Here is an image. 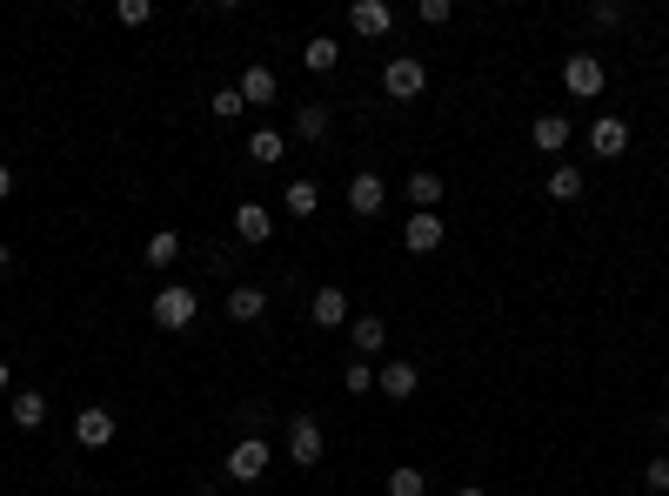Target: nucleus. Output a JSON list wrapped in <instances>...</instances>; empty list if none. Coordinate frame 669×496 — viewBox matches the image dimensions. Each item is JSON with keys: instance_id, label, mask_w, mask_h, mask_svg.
<instances>
[{"instance_id": "1", "label": "nucleus", "mask_w": 669, "mask_h": 496, "mask_svg": "<svg viewBox=\"0 0 669 496\" xmlns=\"http://www.w3.org/2000/svg\"><path fill=\"white\" fill-rule=\"evenodd\" d=\"M147 316L162 322V329H175V335H181V329H194V316H202V295H194L188 282H168L162 295H154V309H147Z\"/></svg>"}, {"instance_id": "2", "label": "nucleus", "mask_w": 669, "mask_h": 496, "mask_svg": "<svg viewBox=\"0 0 669 496\" xmlns=\"http://www.w3.org/2000/svg\"><path fill=\"white\" fill-rule=\"evenodd\" d=\"M422 88H428V67H422L415 54H388V61H382V94H388V101H415Z\"/></svg>"}, {"instance_id": "3", "label": "nucleus", "mask_w": 669, "mask_h": 496, "mask_svg": "<svg viewBox=\"0 0 669 496\" xmlns=\"http://www.w3.org/2000/svg\"><path fill=\"white\" fill-rule=\"evenodd\" d=\"M268 463H274V449H268L261 436H234V443H228V483H261Z\"/></svg>"}, {"instance_id": "4", "label": "nucleus", "mask_w": 669, "mask_h": 496, "mask_svg": "<svg viewBox=\"0 0 669 496\" xmlns=\"http://www.w3.org/2000/svg\"><path fill=\"white\" fill-rule=\"evenodd\" d=\"M288 463H301V470H314L322 463V449H329V436H322V423H314V416H288Z\"/></svg>"}, {"instance_id": "5", "label": "nucleus", "mask_w": 669, "mask_h": 496, "mask_svg": "<svg viewBox=\"0 0 669 496\" xmlns=\"http://www.w3.org/2000/svg\"><path fill=\"white\" fill-rule=\"evenodd\" d=\"M603 81H609L603 54H569V61H563V88H569L576 101H596V94H603Z\"/></svg>"}, {"instance_id": "6", "label": "nucleus", "mask_w": 669, "mask_h": 496, "mask_svg": "<svg viewBox=\"0 0 669 496\" xmlns=\"http://www.w3.org/2000/svg\"><path fill=\"white\" fill-rule=\"evenodd\" d=\"M348 27H356L362 41H388V34H396V8H388V0H356V8H348Z\"/></svg>"}, {"instance_id": "7", "label": "nucleus", "mask_w": 669, "mask_h": 496, "mask_svg": "<svg viewBox=\"0 0 669 496\" xmlns=\"http://www.w3.org/2000/svg\"><path fill=\"white\" fill-rule=\"evenodd\" d=\"M442 236H449V228H442V215H436V208H415V215L402 221L409 255H436V249H442Z\"/></svg>"}, {"instance_id": "8", "label": "nucleus", "mask_w": 669, "mask_h": 496, "mask_svg": "<svg viewBox=\"0 0 669 496\" xmlns=\"http://www.w3.org/2000/svg\"><path fill=\"white\" fill-rule=\"evenodd\" d=\"M375 390H382L388 403H409V396L422 390V369H415V363H402V356H388V363L375 369Z\"/></svg>"}, {"instance_id": "9", "label": "nucleus", "mask_w": 669, "mask_h": 496, "mask_svg": "<svg viewBox=\"0 0 669 496\" xmlns=\"http://www.w3.org/2000/svg\"><path fill=\"white\" fill-rule=\"evenodd\" d=\"M114 430H121V423H114V409H101V403H88L81 416H74V443H81V449H107Z\"/></svg>"}, {"instance_id": "10", "label": "nucleus", "mask_w": 669, "mask_h": 496, "mask_svg": "<svg viewBox=\"0 0 669 496\" xmlns=\"http://www.w3.org/2000/svg\"><path fill=\"white\" fill-rule=\"evenodd\" d=\"M589 148H596V162L629 155V122H616V114H596V122H589Z\"/></svg>"}, {"instance_id": "11", "label": "nucleus", "mask_w": 669, "mask_h": 496, "mask_svg": "<svg viewBox=\"0 0 669 496\" xmlns=\"http://www.w3.org/2000/svg\"><path fill=\"white\" fill-rule=\"evenodd\" d=\"M569 135H576V128H569V114H536V128H529V141L542 148L549 162H563V148H569Z\"/></svg>"}, {"instance_id": "12", "label": "nucleus", "mask_w": 669, "mask_h": 496, "mask_svg": "<svg viewBox=\"0 0 669 496\" xmlns=\"http://www.w3.org/2000/svg\"><path fill=\"white\" fill-rule=\"evenodd\" d=\"M308 322H314V329H348V322H356V316H348V295H342V289H314Z\"/></svg>"}, {"instance_id": "13", "label": "nucleus", "mask_w": 669, "mask_h": 496, "mask_svg": "<svg viewBox=\"0 0 669 496\" xmlns=\"http://www.w3.org/2000/svg\"><path fill=\"white\" fill-rule=\"evenodd\" d=\"M388 208V181L382 175H356L348 181V215H382Z\"/></svg>"}, {"instance_id": "14", "label": "nucleus", "mask_w": 669, "mask_h": 496, "mask_svg": "<svg viewBox=\"0 0 669 496\" xmlns=\"http://www.w3.org/2000/svg\"><path fill=\"white\" fill-rule=\"evenodd\" d=\"M234 236H242L248 249H261V242L274 236V208H261V202H242V208H234Z\"/></svg>"}, {"instance_id": "15", "label": "nucleus", "mask_w": 669, "mask_h": 496, "mask_svg": "<svg viewBox=\"0 0 669 496\" xmlns=\"http://www.w3.org/2000/svg\"><path fill=\"white\" fill-rule=\"evenodd\" d=\"M261 316H268V289L234 282V289H228V322H261Z\"/></svg>"}, {"instance_id": "16", "label": "nucleus", "mask_w": 669, "mask_h": 496, "mask_svg": "<svg viewBox=\"0 0 669 496\" xmlns=\"http://www.w3.org/2000/svg\"><path fill=\"white\" fill-rule=\"evenodd\" d=\"M348 342H356V356L369 363V356L388 349V322H382V316H356V322H348Z\"/></svg>"}, {"instance_id": "17", "label": "nucleus", "mask_w": 669, "mask_h": 496, "mask_svg": "<svg viewBox=\"0 0 669 496\" xmlns=\"http://www.w3.org/2000/svg\"><path fill=\"white\" fill-rule=\"evenodd\" d=\"M329 128H335V107L329 101H301L295 107V135L301 141H329Z\"/></svg>"}, {"instance_id": "18", "label": "nucleus", "mask_w": 669, "mask_h": 496, "mask_svg": "<svg viewBox=\"0 0 669 496\" xmlns=\"http://www.w3.org/2000/svg\"><path fill=\"white\" fill-rule=\"evenodd\" d=\"M234 88H242V101H248V107H274V94H282V81H274L268 67H248Z\"/></svg>"}, {"instance_id": "19", "label": "nucleus", "mask_w": 669, "mask_h": 496, "mask_svg": "<svg viewBox=\"0 0 669 496\" xmlns=\"http://www.w3.org/2000/svg\"><path fill=\"white\" fill-rule=\"evenodd\" d=\"M282 208H288L295 221H308L314 208H322V188H314L308 175H301V181H288V188H282Z\"/></svg>"}, {"instance_id": "20", "label": "nucleus", "mask_w": 669, "mask_h": 496, "mask_svg": "<svg viewBox=\"0 0 669 496\" xmlns=\"http://www.w3.org/2000/svg\"><path fill=\"white\" fill-rule=\"evenodd\" d=\"M48 423V396L41 390H14V430H41Z\"/></svg>"}, {"instance_id": "21", "label": "nucleus", "mask_w": 669, "mask_h": 496, "mask_svg": "<svg viewBox=\"0 0 669 496\" xmlns=\"http://www.w3.org/2000/svg\"><path fill=\"white\" fill-rule=\"evenodd\" d=\"M549 202H582V168H576V162L549 168Z\"/></svg>"}, {"instance_id": "22", "label": "nucleus", "mask_w": 669, "mask_h": 496, "mask_svg": "<svg viewBox=\"0 0 669 496\" xmlns=\"http://www.w3.org/2000/svg\"><path fill=\"white\" fill-rule=\"evenodd\" d=\"M335 61H342V48H335V34H314V41L301 48V67H308V74H335Z\"/></svg>"}, {"instance_id": "23", "label": "nucleus", "mask_w": 669, "mask_h": 496, "mask_svg": "<svg viewBox=\"0 0 669 496\" xmlns=\"http://www.w3.org/2000/svg\"><path fill=\"white\" fill-rule=\"evenodd\" d=\"M409 202H415V208H442V175H436V168H415V175H409Z\"/></svg>"}, {"instance_id": "24", "label": "nucleus", "mask_w": 669, "mask_h": 496, "mask_svg": "<svg viewBox=\"0 0 669 496\" xmlns=\"http://www.w3.org/2000/svg\"><path fill=\"white\" fill-rule=\"evenodd\" d=\"M388 496H428V476L415 463H396V470H388Z\"/></svg>"}, {"instance_id": "25", "label": "nucleus", "mask_w": 669, "mask_h": 496, "mask_svg": "<svg viewBox=\"0 0 669 496\" xmlns=\"http://www.w3.org/2000/svg\"><path fill=\"white\" fill-rule=\"evenodd\" d=\"M248 162L274 168V162H282V135H274V128H255V135H248Z\"/></svg>"}, {"instance_id": "26", "label": "nucleus", "mask_w": 669, "mask_h": 496, "mask_svg": "<svg viewBox=\"0 0 669 496\" xmlns=\"http://www.w3.org/2000/svg\"><path fill=\"white\" fill-rule=\"evenodd\" d=\"M175 255H181V236H175V228H162V236H147V262H154V269H168Z\"/></svg>"}, {"instance_id": "27", "label": "nucleus", "mask_w": 669, "mask_h": 496, "mask_svg": "<svg viewBox=\"0 0 669 496\" xmlns=\"http://www.w3.org/2000/svg\"><path fill=\"white\" fill-rule=\"evenodd\" d=\"M208 114H215V122H234V114H248V101H242V88H215V101H208Z\"/></svg>"}, {"instance_id": "28", "label": "nucleus", "mask_w": 669, "mask_h": 496, "mask_svg": "<svg viewBox=\"0 0 669 496\" xmlns=\"http://www.w3.org/2000/svg\"><path fill=\"white\" fill-rule=\"evenodd\" d=\"M342 390H348V396H369V390H375V369H369V363L356 356V363L342 369Z\"/></svg>"}, {"instance_id": "29", "label": "nucleus", "mask_w": 669, "mask_h": 496, "mask_svg": "<svg viewBox=\"0 0 669 496\" xmlns=\"http://www.w3.org/2000/svg\"><path fill=\"white\" fill-rule=\"evenodd\" d=\"M114 21H121V27H147V21H154V0H121Z\"/></svg>"}, {"instance_id": "30", "label": "nucleus", "mask_w": 669, "mask_h": 496, "mask_svg": "<svg viewBox=\"0 0 669 496\" xmlns=\"http://www.w3.org/2000/svg\"><path fill=\"white\" fill-rule=\"evenodd\" d=\"M415 14H422V27H449L455 21V0H422Z\"/></svg>"}, {"instance_id": "31", "label": "nucleus", "mask_w": 669, "mask_h": 496, "mask_svg": "<svg viewBox=\"0 0 669 496\" xmlns=\"http://www.w3.org/2000/svg\"><path fill=\"white\" fill-rule=\"evenodd\" d=\"M643 483H649V489H656V496H662V489H669V456H649V470H643Z\"/></svg>"}, {"instance_id": "32", "label": "nucleus", "mask_w": 669, "mask_h": 496, "mask_svg": "<svg viewBox=\"0 0 669 496\" xmlns=\"http://www.w3.org/2000/svg\"><path fill=\"white\" fill-rule=\"evenodd\" d=\"M589 21H596V27H616V21H622V8H616V0H596V8H589Z\"/></svg>"}, {"instance_id": "33", "label": "nucleus", "mask_w": 669, "mask_h": 496, "mask_svg": "<svg viewBox=\"0 0 669 496\" xmlns=\"http://www.w3.org/2000/svg\"><path fill=\"white\" fill-rule=\"evenodd\" d=\"M8 195H14V168H8V162H0V202H8Z\"/></svg>"}, {"instance_id": "34", "label": "nucleus", "mask_w": 669, "mask_h": 496, "mask_svg": "<svg viewBox=\"0 0 669 496\" xmlns=\"http://www.w3.org/2000/svg\"><path fill=\"white\" fill-rule=\"evenodd\" d=\"M455 496H489V489L483 483H455Z\"/></svg>"}, {"instance_id": "35", "label": "nucleus", "mask_w": 669, "mask_h": 496, "mask_svg": "<svg viewBox=\"0 0 669 496\" xmlns=\"http://www.w3.org/2000/svg\"><path fill=\"white\" fill-rule=\"evenodd\" d=\"M8 269H14V249H8V242H0V276H8Z\"/></svg>"}, {"instance_id": "36", "label": "nucleus", "mask_w": 669, "mask_h": 496, "mask_svg": "<svg viewBox=\"0 0 669 496\" xmlns=\"http://www.w3.org/2000/svg\"><path fill=\"white\" fill-rule=\"evenodd\" d=\"M8 390H14V369H8V363H0V396H8Z\"/></svg>"}]
</instances>
